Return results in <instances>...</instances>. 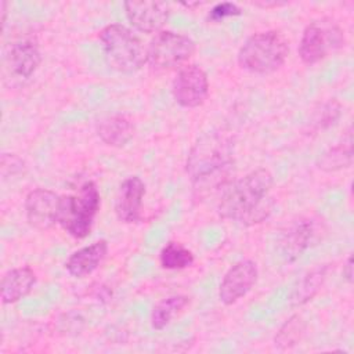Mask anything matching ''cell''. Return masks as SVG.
I'll use <instances>...</instances> for the list:
<instances>
[{
    "instance_id": "44dd1931",
    "label": "cell",
    "mask_w": 354,
    "mask_h": 354,
    "mask_svg": "<svg viewBox=\"0 0 354 354\" xmlns=\"http://www.w3.org/2000/svg\"><path fill=\"white\" fill-rule=\"evenodd\" d=\"M194 253L178 242L166 243L159 253V263L166 270H183L192 266Z\"/></svg>"
},
{
    "instance_id": "ac0fdd59",
    "label": "cell",
    "mask_w": 354,
    "mask_h": 354,
    "mask_svg": "<svg viewBox=\"0 0 354 354\" xmlns=\"http://www.w3.org/2000/svg\"><path fill=\"white\" fill-rule=\"evenodd\" d=\"M353 163V138L351 131H347L346 138L328 148L317 160V167L322 171H337L350 167Z\"/></svg>"
},
{
    "instance_id": "d6986e66",
    "label": "cell",
    "mask_w": 354,
    "mask_h": 354,
    "mask_svg": "<svg viewBox=\"0 0 354 354\" xmlns=\"http://www.w3.org/2000/svg\"><path fill=\"white\" fill-rule=\"evenodd\" d=\"M328 264L317 266L311 271H308L296 285V288L292 292L290 303L292 306H303L307 301H310L322 288L326 274H328Z\"/></svg>"
},
{
    "instance_id": "ba28073f",
    "label": "cell",
    "mask_w": 354,
    "mask_h": 354,
    "mask_svg": "<svg viewBox=\"0 0 354 354\" xmlns=\"http://www.w3.org/2000/svg\"><path fill=\"white\" fill-rule=\"evenodd\" d=\"M174 101L184 108L202 105L209 94V79L206 72L195 64L181 68L171 84Z\"/></svg>"
},
{
    "instance_id": "6da1fadb",
    "label": "cell",
    "mask_w": 354,
    "mask_h": 354,
    "mask_svg": "<svg viewBox=\"0 0 354 354\" xmlns=\"http://www.w3.org/2000/svg\"><path fill=\"white\" fill-rule=\"evenodd\" d=\"M274 177L267 169H256L228 181L220 189L217 212L223 218L253 225L264 221L272 212L271 188Z\"/></svg>"
},
{
    "instance_id": "8fae6325",
    "label": "cell",
    "mask_w": 354,
    "mask_h": 354,
    "mask_svg": "<svg viewBox=\"0 0 354 354\" xmlns=\"http://www.w3.org/2000/svg\"><path fill=\"white\" fill-rule=\"evenodd\" d=\"M124 11L129 22L144 33L159 32L170 14L169 4L165 1H126Z\"/></svg>"
},
{
    "instance_id": "30bf717a",
    "label": "cell",
    "mask_w": 354,
    "mask_h": 354,
    "mask_svg": "<svg viewBox=\"0 0 354 354\" xmlns=\"http://www.w3.org/2000/svg\"><path fill=\"white\" fill-rule=\"evenodd\" d=\"M257 266L253 260L245 259L228 268L218 288V299L231 306L245 297L257 281Z\"/></svg>"
},
{
    "instance_id": "d4e9b609",
    "label": "cell",
    "mask_w": 354,
    "mask_h": 354,
    "mask_svg": "<svg viewBox=\"0 0 354 354\" xmlns=\"http://www.w3.org/2000/svg\"><path fill=\"white\" fill-rule=\"evenodd\" d=\"M343 277L348 283L353 282V257L351 256L347 257V260L343 266Z\"/></svg>"
},
{
    "instance_id": "ffe728a7",
    "label": "cell",
    "mask_w": 354,
    "mask_h": 354,
    "mask_svg": "<svg viewBox=\"0 0 354 354\" xmlns=\"http://www.w3.org/2000/svg\"><path fill=\"white\" fill-rule=\"evenodd\" d=\"M189 303V297L185 295H174L162 299L151 313V325L153 329L160 330L166 328L171 319L178 315Z\"/></svg>"
},
{
    "instance_id": "7c38bea8",
    "label": "cell",
    "mask_w": 354,
    "mask_h": 354,
    "mask_svg": "<svg viewBox=\"0 0 354 354\" xmlns=\"http://www.w3.org/2000/svg\"><path fill=\"white\" fill-rule=\"evenodd\" d=\"M318 234V227L313 218L301 217L292 221L281 235L279 250L286 261H295L311 245Z\"/></svg>"
},
{
    "instance_id": "4fadbf2b",
    "label": "cell",
    "mask_w": 354,
    "mask_h": 354,
    "mask_svg": "<svg viewBox=\"0 0 354 354\" xmlns=\"http://www.w3.org/2000/svg\"><path fill=\"white\" fill-rule=\"evenodd\" d=\"M145 196V184L137 177L126 178L118 191L115 202L116 217L126 224L137 223L141 218V207Z\"/></svg>"
},
{
    "instance_id": "cb8c5ba5",
    "label": "cell",
    "mask_w": 354,
    "mask_h": 354,
    "mask_svg": "<svg viewBox=\"0 0 354 354\" xmlns=\"http://www.w3.org/2000/svg\"><path fill=\"white\" fill-rule=\"evenodd\" d=\"M241 14V8L235 3H218L209 11V19L213 22L223 21L228 17H235Z\"/></svg>"
},
{
    "instance_id": "9a60e30c",
    "label": "cell",
    "mask_w": 354,
    "mask_h": 354,
    "mask_svg": "<svg viewBox=\"0 0 354 354\" xmlns=\"http://www.w3.org/2000/svg\"><path fill=\"white\" fill-rule=\"evenodd\" d=\"M108 253V243L105 239L93 242L73 252L65 263V268L75 278H83L91 274L102 263Z\"/></svg>"
},
{
    "instance_id": "5b68a950",
    "label": "cell",
    "mask_w": 354,
    "mask_h": 354,
    "mask_svg": "<svg viewBox=\"0 0 354 354\" xmlns=\"http://www.w3.org/2000/svg\"><path fill=\"white\" fill-rule=\"evenodd\" d=\"M100 192L93 181H86L75 195L62 196L59 224L73 238H86L100 209Z\"/></svg>"
},
{
    "instance_id": "5bb4252c",
    "label": "cell",
    "mask_w": 354,
    "mask_h": 354,
    "mask_svg": "<svg viewBox=\"0 0 354 354\" xmlns=\"http://www.w3.org/2000/svg\"><path fill=\"white\" fill-rule=\"evenodd\" d=\"M11 72L22 79L30 77L41 64V53L39 44L32 37H24L11 44L8 55Z\"/></svg>"
},
{
    "instance_id": "52a82bcc",
    "label": "cell",
    "mask_w": 354,
    "mask_h": 354,
    "mask_svg": "<svg viewBox=\"0 0 354 354\" xmlns=\"http://www.w3.org/2000/svg\"><path fill=\"white\" fill-rule=\"evenodd\" d=\"M344 46L343 30L333 22L308 24L299 43V57L306 65H314Z\"/></svg>"
},
{
    "instance_id": "3957f363",
    "label": "cell",
    "mask_w": 354,
    "mask_h": 354,
    "mask_svg": "<svg viewBox=\"0 0 354 354\" xmlns=\"http://www.w3.org/2000/svg\"><path fill=\"white\" fill-rule=\"evenodd\" d=\"M289 44L278 30H264L252 35L238 51V64L252 73L267 75L278 71L286 61Z\"/></svg>"
},
{
    "instance_id": "9c48e42d",
    "label": "cell",
    "mask_w": 354,
    "mask_h": 354,
    "mask_svg": "<svg viewBox=\"0 0 354 354\" xmlns=\"http://www.w3.org/2000/svg\"><path fill=\"white\" fill-rule=\"evenodd\" d=\"M61 205L62 196L51 189L36 188L25 199L26 220L36 230H48L59 221Z\"/></svg>"
},
{
    "instance_id": "7a4b0ae2",
    "label": "cell",
    "mask_w": 354,
    "mask_h": 354,
    "mask_svg": "<svg viewBox=\"0 0 354 354\" xmlns=\"http://www.w3.org/2000/svg\"><path fill=\"white\" fill-rule=\"evenodd\" d=\"M234 144L221 133H209L201 137L187 158V174L195 189H221L232 167Z\"/></svg>"
},
{
    "instance_id": "8992f818",
    "label": "cell",
    "mask_w": 354,
    "mask_h": 354,
    "mask_svg": "<svg viewBox=\"0 0 354 354\" xmlns=\"http://www.w3.org/2000/svg\"><path fill=\"white\" fill-rule=\"evenodd\" d=\"M195 41L189 36L160 30L147 47V62L155 69H171L187 62L195 53Z\"/></svg>"
},
{
    "instance_id": "2e32d148",
    "label": "cell",
    "mask_w": 354,
    "mask_h": 354,
    "mask_svg": "<svg viewBox=\"0 0 354 354\" xmlns=\"http://www.w3.org/2000/svg\"><path fill=\"white\" fill-rule=\"evenodd\" d=\"M36 283L35 271L28 267H17L7 271L1 279V300L4 304H12L30 293Z\"/></svg>"
},
{
    "instance_id": "7402d4cb",
    "label": "cell",
    "mask_w": 354,
    "mask_h": 354,
    "mask_svg": "<svg viewBox=\"0 0 354 354\" xmlns=\"http://www.w3.org/2000/svg\"><path fill=\"white\" fill-rule=\"evenodd\" d=\"M306 328H307L306 321L299 314L292 315L289 319L285 321V324L277 332L274 337L275 347L281 350H286L296 346L303 339Z\"/></svg>"
},
{
    "instance_id": "e0dca14e",
    "label": "cell",
    "mask_w": 354,
    "mask_h": 354,
    "mask_svg": "<svg viewBox=\"0 0 354 354\" xmlns=\"http://www.w3.org/2000/svg\"><path fill=\"white\" fill-rule=\"evenodd\" d=\"M97 133L106 145L120 148L133 138L134 126L124 115H111L98 123Z\"/></svg>"
},
{
    "instance_id": "277c9868",
    "label": "cell",
    "mask_w": 354,
    "mask_h": 354,
    "mask_svg": "<svg viewBox=\"0 0 354 354\" xmlns=\"http://www.w3.org/2000/svg\"><path fill=\"white\" fill-rule=\"evenodd\" d=\"M100 43L108 64L123 73L140 71L147 62V48L127 26L111 24L100 33Z\"/></svg>"
},
{
    "instance_id": "603a6c76",
    "label": "cell",
    "mask_w": 354,
    "mask_h": 354,
    "mask_svg": "<svg viewBox=\"0 0 354 354\" xmlns=\"http://www.w3.org/2000/svg\"><path fill=\"white\" fill-rule=\"evenodd\" d=\"M342 115V105L336 98H330L319 105V108L314 112L313 124L317 130H325L330 126L336 124Z\"/></svg>"
}]
</instances>
